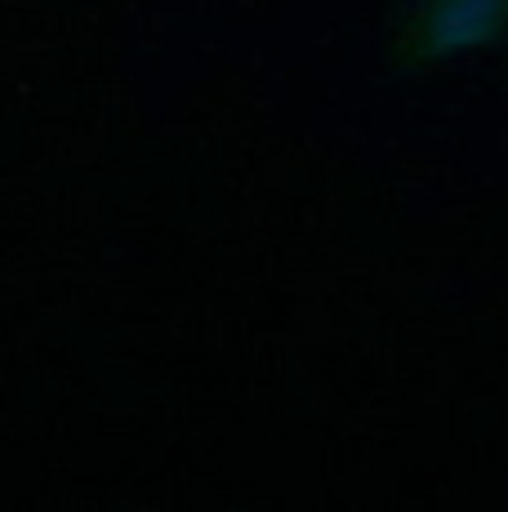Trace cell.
I'll return each instance as SVG.
<instances>
[{
    "label": "cell",
    "mask_w": 508,
    "mask_h": 512,
    "mask_svg": "<svg viewBox=\"0 0 508 512\" xmlns=\"http://www.w3.org/2000/svg\"><path fill=\"white\" fill-rule=\"evenodd\" d=\"M508 27V0H419L402 32L410 67H442L500 41Z\"/></svg>",
    "instance_id": "cell-1"
}]
</instances>
